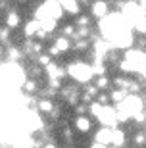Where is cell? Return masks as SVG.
Here are the masks:
<instances>
[{"label":"cell","instance_id":"cell-1","mask_svg":"<svg viewBox=\"0 0 146 148\" xmlns=\"http://www.w3.org/2000/svg\"><path fill=\"white\" fill-rule=\"evenodd\" d=\"M67 71H69V75L73 77L75 81H81V83L90 81L92 75H94V69H92L90 66H87V64H83V62L71 64V66L67 67Z\"/></svg>","mask_w":146,"mask_h":148},{"label":"cell","instance_id":"cell-2","mask_svg":"<svg viewBox=\"0 0 146 148\" xmlns=\"http://www.w3.org/2000/svg\"><path fill=\"white\" fill-rule=\"evenodd\" d=\"M96 117L100 121H102V125H108V127H114L115 125V119H117V114H115L110 106L104 104L102 108H100V112L96 114Z\"/></svg>","mask_w":146,"mask_h":148},{"label":"cell","instance_id":"cell-3","mask_svg":"<svg viewBox=\"0 0 146 148\" xmlns=\"http://www.w3.org/2000/svg\"><path fill=\"white\" fill-rule=\"evenodd\" d=\"M114 140V127H108L106 129H100L96 133V143L92 144V146H102V144H112Z\"/></svg>","mask_w":146,"mask_h":148},{"label":"cell","instance_id":"cell-4","mask_svg":"<svg viewBox=\"0 0 146 148\" xmlns=\"http://www.w3.org/2000/svg\"><path fill=\"white\" fill-rule=\"evenodd\" d=\"M92 14H94L96 17H100V19H102V17H106V14H108V4H106L104 0L94 2V4H92Z\"/></svg>","mask_w":146,"mask_h":148},{"label":"cell","instance_id":"cell-5","mask_svg":"<svg viewBox=\"0 0 146 148\" xmlns=\"http://www.w3.org/2000/svg\"><path fill=\"white\" fill-rule=\"evenodd\" d=\"M40 27H42V23H40V19H33V21H29L27 25H25V35L27 37H33V35H37L38 31H40Z\"/></svg>","mask_w":146,"mask_h":148},{"label":"cell","instance_id":"cell-6","mask_svg":"<svg viewBox=\"0 0 146 148\" xmlns=\"http://www.w3.org/2000/svg\"><path fill=\"white\" fill-rule=\"evenodd\" d=\"M60 4H62L64 12H67V14H77L79 12V2L77 0H60Z\"/></svg>","mask_w":146,"mask_h":148},{"label":"cell","instance_id":"cell-7","mask_svg":"<svg viewBox=\"0 0 146 148\" xmlns=\"http://www.w3.org/2000/svg\"><path fill=\"white\" fill-rule=\"evenodd\" d=\"M90 119H88L87 115H79V117H77V121H75V127L77 129H79V131H83V133H87L88 129H90Z\"/></svg>","mask_w":146,"mask_h":148},{"label":"cell","instance_id":"cell-8","mask_svg":"<svg viewBox=\"0 0 146 148\" xmlns=\"http://www.w3.org/2000/svg\"><path fill=\"white\" fill-rule=\"evenodd\" d=\"M46 71H48L50 79H60V77L64 75V69H60L56 64H48V66H46Z\"/></svg>","mask_w":146,"mask_h":148},{"label":"cell","instance_id":"cell-9","mask_svg":"<svg viewBox=\"0 0 146 148\" xmlns=\"http://www.w3.org/2000/svg\"><path fill=\"white\" fill-rule=\"evenodd\" d=\"M127 96H129V94H127V88H117V90L112 92V100H114V102H123Z\"/></svg>","mask_w":146,"mask_h":148},{"label":"cell","instance_id":"cell-10","mask_svg":"<svg viewBox=\"0 0 146 148\" xmlns=\"http://www.w3.org/2000/svg\"><path fill=\"white\" fill-rule=\"evenodd\" d=\"M17 23H19L17 14H16V12H10L8 17H6V25H8V27H17Z\"/></svg>","mask_w":146,"mask_h":148},{"label":"cell","instance_id":"cell-11","mask_svg":"<svg viewBox=\"0 0 146 148\" xmlns=\"http://www.w3.org/2000/svg\"><path fill=\"white\" fill-rule=\"evenodd\" d=\"M56 46H58V48L60 50H62V52H64V50H67V48H69V40H67V37H60L58 38V40H56Z\"/></svg>","mask_w":146,"mask_h":148},{"label":"cell","instance_id":"cell-12","mask_svg":"<svg viewBox=\"0 0 146 148\" xmlns=\"http://www.w3.org/2000/svg\"><path fill=\"white\" fill-rule=\"evenodd\" d=\"M38 110L44 112V114L52 112V102H50V100H40V102H38Z\"/></svg>","mask_w":146,"mask_h":148},{"label":"cell","instance_id":"cell-13","mask_svg":"<svg viewBox=\"0 0 146 148\" xmlns=\"http://www.w3.org/2000/svg\"><path fill=\"white\" fill-rule=\"evenodd\" d=\"M123 131H115L114 129V140H112V144H123Z\"/></svg>","mask_w":146,"mask_h":148},{"label":"cell","instance_id":"cell-14","mask_svg":"<svg viewBox=\"0 0 146 148\" xmlns=\"http://www.w3.org/2000/svg\"><path fill=\"white\" fill-rule=\"evenodd\" d=\"M108 79H106V77H104V75H100V77H98V81H96V85H98V88H106V87H108Z\"/></svg>","mask_w":146,"mask_h":148},{"label":"cell","instance_id":"cell-15","mask_svg":"<svg viewBox=\"0 0 146 148\" xmlns=\"http://www.w3.org/2000/svg\"><path fill=\"white\" fill-rule=\"evenodd\" d=\"M23 88H25L27 92H35V88H37V85H35L33 81H25V83H23Z\"/></svg>","mask_w":146,"mask_h":148},{"label":"cell","instance_id":"cell-16","mask_svg":"<svg viewBox=\"0 0 146 148\" xmlns=\"http://www.w3.org/2000/svg\"><path fill=\"white\" fill-rule=\"evenodd\" d=\"M38 64H40V66H48L50 64V56L48 54H40L38 56Z\"/></svg>","mask_w":146,"mask_h":148},{"label":"cell","instance_id":"cell-17","mask_svg":"<svg viewBox=\"0 0 146 148\" xmlns=\"http://www.w3.org/2000/svg\"><path fill=\"white\" fill-rule=\"evenodd\" d=\"M75 48H77V50H85V48H87V42H85V40H79Z\"/></svg>","mask_w":146,"mask_h":148},{"label":"cell","instance_id":"cell-18","mask_svg":"<svg viewBox=\"0 0 146 148\" xmlns=\"http://www.w3.org/2000/svg\"><path fill=\"white\" fill-rule=\"evenodd\" d=\"M136 144H144V140H146V137H144V135H136Z\"/></svg>","mask_w":146,"mask_h":148},{"label":"cell","instance_id":"cell-19","mask_svg":"<svg viewBox=\"0 0 146 148\" xmlns=\"http://www.w3.org/2000/svg\"><path fill=\"white\" fill-rule=\"evenodd\" d=\"M98 102H100V104H106V102H108V96H106V94H100V96H98Z\"/></svg>","mask_w":146,"mask_h":148},{"label":"cell","instance_id":"cell-20","mask_svg":"<svg viewBox=\"0 0 146 148\" xmlns=\"http://www.w3.org/2000/svg\"><path fill=\"white\" fill-rule=\"evenodd\" d=\"M8 38V27H2V40Z\"/></svg>","mask_w":146,"mask_h":148},{"label":"cell","instance_id":"cell-21","mask_svg":"<svg viewBox=\"0 0 146 148\" xmlns=\"http://www.w3.org/2000/svg\"><path fill=\"white\" fill-rule=\"evenodd\" d=\"M87 112V106H77V114H85Z\"/></svg>","mask_w":146,"mask_h":148},{"label":"cell","instance_id":"cell-22","mask_svg":"<svg viewBox=\"0 0 146 148\" xmlns=\"http://www.w3.org/2000/svg\"><path fill=\"white\" fill-rule=\"evenodd\" d=\"M87 23H88L87 17H81V19H79V25H87Z\"/></svg>","mask_w":146,"mask_h":148},{"label":"cell","instance_id":"cell-23","mask_svg":"<svg viewBox=\"0 0 146 148\" xmlns=\"http://www.w3.org/2000/svg\"><path fill=\"white\" fill-rule=\"evenodd\" d=\"M141 73H142V75H144V79H146V64H144V66L141 67Z\"/></svg>","mask_w":146,"mask_h":148},{"label":"cell","instance_id":"cell-24","mask_svg":"<svg viewBox=\"0 0 146 148\" xmlns=\"http://www.w3.org/2000/svg\"><path fill=\"white\" fill-rule=\"evenodd\" d=\"M79 2H83V4H87V2H88V0H79Z\"/></svg>","mask_w":146,"mask_h":148}]
</instances>
